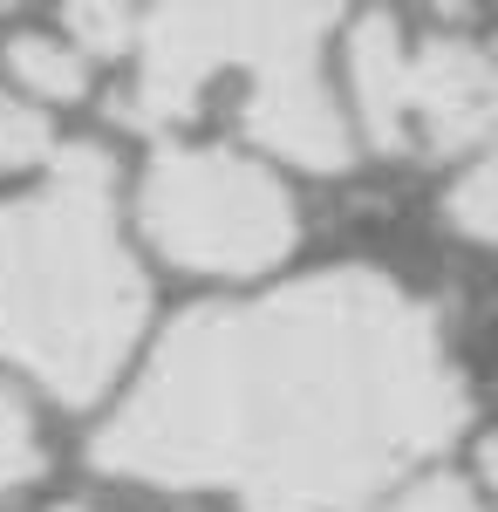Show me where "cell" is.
<instances>
[{
    "label": "cell",
    "mask_w": 498,
    "mask_h": 512,
    "mask_svg": "<svg viewBox=\"0 0 498 512\" xmlns=\"http://www.w3.org/2000/svg\"><path fill=\"white\" fill-rule=\"evenodd\" d=\"M69 28H76L96 55H116V48L137 41V14H123V7H69Z\"/></svg>",
    "instance_id": "cell-12"
},
{
    "label": "cell",
    "mask_w": 498,
    "mask_h": 512,
    "mask_svg": "<svg viewBox=\"0 0 498 512\" xmlns=\"http://www.w3.org/2000/svg\"><path fill=\"white\" fill-rule=\"evenodd\" d=\"M403 110L410 130H423L437 151H471L485 144L498 110V76L471 41H423L403 62Z\"/></svg>",
    "instance_id": "cell-5"
},
{
    "label": "cell",
    "mask_w": 498,
    "mask_h": 512,
    "mask_svg": "<svg viewBox=\"0 0 498 512\" xmlns=\"http://www.w3.org/2000/svg\"><path fill=\"white\" fill-rule=\"evenodd\" d=\"M41 472V437L28 424V410L0 390V485H28Z\"/></svg>",
    "instance_id": "cell-9"
},
{
    "label": "cell",
    "mask_w": 498,
    "mask_h": 512,
    "mask_svg": "<svg viewBox=\"0 0 498 512\" xmlns=\"http://www.w3.org/2000/svg\"><path fill=\"white\" fill-rule=\"evenodd\" d=\"M403 62L410 48L389 21H362L348 35V69H355V96H362V123L376 151H403L410 144V110H403Z\"/></svg>",
    "instance_id": "cell-7"
},
{
    "label": "cell",
    "mask_w": 498,
    "mask_h": 512,
    "mask_svg": "<svg viewBox=\"0 0 498 512\" xmlns=\"http://www.w3.org/2000/svg\"><path fill=\"white\" fill-rule=\"evenodd\" d=\"M396 512H478V499H471L464 485H451V478H444V485H423V492H410Z\"/></svg>",
    "instance_id": "cell-13"
},
{
    "label": "cell",
    "mask_w": 498,
    "mask_h": 512,
    "mask_svg": "<svg viewBox=\"0 0 498 512\" xmlns=\"http://www.w3.org/2000/svg\"><path fill=\"white\" fill-rule=\"evenodd\" d=\"M144 233L192 274H267L294 246V205L232 151H164L144 178Z\"/></svg>",
    "instance_id": "cell-3"
},
{
    "label": "cell",
    "mask_w": 498,
    "mask_h": 512,
    "mask_svg": "<svg viewBox=\"0 0 498 512\" xmlns=\"http://www.w3.org/2000/svg\"><path fill=\"white\" fill-rule=\"evenodd\" d=\"M116 164L69 144L35 198L0 205V349L62 403H96L144 328V274L110 219Z\"/></svg>",
    "instance_id": "cell-2"
},
{
    "label": "cell",
    "mask_w": 498,
    "mask_h": 512,
    "mask_svg": "<svg viewBox=\"0 0 498 512\" xmlns=\"http://www.w3.org/2000/svg\"><path fill=\"white\" fill-rule=\"evenodd\" d=\"M328 7H219V55L253 69L246 89V137L267 151L307 164V171H342L348 164V123L321 89V35Z\"/></svg>",
    "instance_id": "cell-4"
},
{
    "label": "cell",
    "mask_w": 498,
    "mask_h": 512,
    "mask_svg": "<svg viewBox=\"0 0 498 512\" xmlns=\"http://www.w3.org/2000/svg\"><path fill=\"white\" fill-rule=\"evenodd\" d=\"M69 512H82V506H69Z\"/></svg>",
    "instance_id": "cell-14"
},
{
    "label": "cell",
    "mask_w": 498,
    "mask_h": 512,
    "mask_svg": "<svg viewBox=\"0 0 498 512\" xmlns=\"http://www.w3.org/2000/svg\"><path fill=\"white\" fill-rule=\"evenodd\" d=\"M492 205H498V171H492V164H478L458 192H451V226L471 233V239H492V226H498Z\"/></svg>",
    "instance_id": "cell-10"
},
{
    "label": "cell",
    "mask_w": 498,
    "mask_h": 512,
    "mask_svg": "<svg viewBox=\"0 0 498 512\" xmlns=\"http://www.w3.org/2000/svg\"><path fill=\"white\" fill-rule=\"evenodd\" d=\"M464 424L437 315L383 274H321L185 315L96 437V472L232 492L246 512H342Z\"/></svg>",
    "instance_id": "cell-1"
},
{
    "label": "cell",
    "mask_w": 498,
    "mask_h": 512,
    "mask_svg": "<svg viewBox=\"0 0 498 512\" xmlns=\"http://www.w3.org/2000/svg\"><path fill=\"white\" fill-rule=\"evenodd\" d=\"M41 151H48V123L35 110H21V103H0V171L41 158Z\"/></svg>",
    "instance_id": "cell-11"
},
{
    "label": "cell",
    "mask_w": 498,
    "mask_h": 512,
    "mask_svg": "<svg viewBox=\"0 0 498 512\" xmlns=\"http://www.w3.org/2000/svg\"><path fill=\"white\" fill-rule=\"evenodd\" d=\"M144 69H137V96L123 103V117L137 130H171L198 110V89L219 69V21L212 7H164L144 21Z\"/></svg>",
    "instance_id": "cell-6"
},
{
    "label": "cell",
    "mask_w": 498,
    "mask_h": 512,
    "mask_svg": "<svg viewBox=\"0 0 498 512\" xmlns=\"http://www.w3.org/2000/svg\"><path fill=\"white\" fill-rule=\"evenodd\" d=\"M7 69H14V82H28L35 96H62V103L82 96V62L48 35H14L7 41Z\"/></svg>",
    "instance_id": "cell-8"
}]
</instances>
